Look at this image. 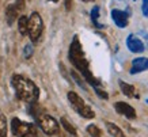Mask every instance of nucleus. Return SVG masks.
Segmentation results:
<instances>
[{"mask_svg": "<svg viewBox=\"0 0 148 137\" xmlns=\"http://www.w3.org/2000/svg\"><path fill=\"white\" fill-rule=\"evenodd\" d=\"M112 19L120 29H124V27L128 26V15H126V12L121 11V10H113Z\"/></svg>", "mask_w": 148, "mask_h": 137, "instance_id": "9", "label": "nucleus"}, {"mask_svg": "<svg viewBox=\"0 0 148 137\" xmlns=\"http://www.w3.org/2000/svg\"><path fill=\"white\" fill-rule=\"evenodd\" d=\"M98 18H99V7L98 5H95L94 8L91 10V21L94 23L95 27H103L102 25H99L98 23Z\"/></svg>", "mask_w": 148, "mask_h": 137, "instance_id": "17", "label": "nucleus"}, {"mask_svg": "<svg viewBox=\"0 0 148 137\" xmlns=\"http://www.w3.org/2000/svg\"><path fill=\"white\" fill-rule=\"evenodd\" d=\"M82 1H94V0H82Z\"/></svg>", "mask_w": 148, "mask_h": 137, "instance_id": "25", "label": "nucleus"}, {"mask_svg": "<svg viewBox=\"0 0 148 137\" xmlns=\"http://www.w3.org/2000/svg\"><path fill=\"white\" fill-rule=\"evenodd\" d=\"M147 103H148V99H147Z\"/></svg>", "mask_w": 148, "mask_h": 137, "instance_id": "26", "label": "nucleus"}, {"mask_svg": "<svg viewBox=\"0 0 148 137\" xmlns=\"http://www.w3.org/2000/svg\"><path fill=\"white\" fill-rule=\"evenodd\" d=\"M118 84H120L121 92L124 94L125 97L132 98V99H139V94H137L136 88L132 86V84H128V83H125V82H122V80H120Z\"/></svg>", "mask_w": 148, "mask_h": 137, "instance_id": "11", "label": "nucleus"}, {"mask_svg": "<svg viewBox=\"0 0 148 137\" xmlns=\"http://www.w3.org/2000/svg\"><path fill=\"white\" fill-rule=\"evenodd\" d=\"M33 54V48L32 45H26L25 46V52H23V56H25V58H30Z\"/></svg>", "mask_w": 148, "mask_h": 137, "instance_id": "20", "label": "nucleus"}, {"mask_svg": "<svg viewBox=\"0 0 148 137\" xmlns=\"http://www.w3.org/2000/svg\"><path fill=\"white\" fill-rule=\"evenodd\" d=\"M106 129H108L109 134L113 137H125V134H124L121 129L118 128L117 125L112 124V122H106Z\"/></svg>", "mask_w": 148, "mask_h": 137, "instance_id": "13", "label": "nucleus"}, {"mask_svg": "<svg viewBox=\"0 0 148 137\" xmlns=\"http://www.w3.org/2000/svg\"><path fill=\"white\" fill-rule=\"evenodd\" d=\"M27 22H29V18L25 16V15H22L18 21V29H19V33H21L22 36L27 34Z\"/></svg>", "mask_w": 148, "mask_h": 137, "instance_id": "14", "label": "nucleus"}, {"mask_svg": "<svg viewBox=\"0 0 148 137\" xmlns=\"http://www.w3.org/2000/svg\"><path fill=\"white\" fill-rule=\"evenodd\" d=\"M68 56H69V61H71L72 64H73V66L83 75V77L86 79L87 83H90L94 88L95 87H101V82L91 73L88 61H87V58H86V56H84V52H83V49H82V44H80V41H79V38H77V36H75L73 40H72Z\"/></svg>", "mask_w": 148, "mask_h": 137, "instance_id": "1", "label": "nucleus"}, {"mask_svg": "<svg viewBox=\"0 0 148 137\" xmlns=\"http://www.w3.org/2000/svg\"><path fill=\"white\" fill-rule=\"evenodd\" d=\"M11 84H12L15 94L18 99L27 103H36L40 97V90L37 87L34 82L27 79L22 75H14L11 77Z\"/></svg>", "mask_w": 148, "mask_h": 137, "instance_id": "2", "label": "nucleus"}, {"mask_svg": "<svg viewBox=\"0 0 148 137\" xmlns=\"http://www.w3.org/2000/svg\"><path fill=\"white\" fill-rule=\"evenodd\" d=\"M19 14L21 12L16 10L15 4H10L8 7H7V10H5V19H7V23H8L10 26L16 21V18H18Z\"/></svg>", "mask_w": 148, "mask_h": 137, "instance_id": "12", "label": "nucleus"}, {"mask_svg": "<svg viewBox=\"0 0 148 137\" xmlns=\"http://www.w3.org/2000/svg\"><path fill=\"white\" fill-rule=\"evenodd\" d=\"M87 132L90 134L91 137H101L102 132H101V129L97 126V125H88L87 126Z\"/></svg>", "mask_w": 148, "mask_h": 137, "instance_id": "18", "label": "nucleus"}, {"mask_svg": "<svg viewBox=\"0 0 148 137\" xmlns=\"http://www.w3.org/2000/svg\"><path fill=\"white\" fill-rule=\"evenodd\" d=\"M95 92H97V95H98L99 98H102V99H108L109 98L108 92H106L105 90H102L101 87H95Z\"/></svg>", "mask_w": 148, "mask_h": 137, "instance_id": "19", "label": "nucleus"}, {"mask_svg": "<svg viewBox=\"0 0 148 137\" xmlns=\"http://www.w3.org/2000/svg\"><path fill=\"white\" fill-rule=\"evenodd\" d=\"M37 122L40 125V128L44 130V132L48 134V136H53V134H57L58 130H60V126H58V122L53 117H50L48 114H40L37 117Z\"/></svg>", "mask_w": 148, "mask_h": 137, "instance_id": "6", "label": "nucleus"}, {"mask_svg": "<svg viewBox=\"0 0 148 137\" xmlns=\"http://www.w3.org/2000/svg\"><path fill=\"white\" fill-rule=\"evenodd\" d=\"M114 109L118 114L124 115L129 119H135L136 118V110L130 106L129 103H125V102H116L114 103Z\"/></svg>", "mask_w": 148, "mask_h": 137, "instance_id": "7", "label": "nucleus"}, {"mask_svg": "<svg viewBox=\"0 0 148 137\" xmlns=\"http://www.w3.org/2000/svg\"><path fill=\"white\" fill-rule=\"evenodd\" d=\"M12 133L16 137H38V132L34 124H29L19 118H14L11 122Z\"/></svg>", "mask_w": 148, "mask_h": 137, "instance_id": "4", "label": "nucleus"}, {"mask_svg": "<svg viewBox=\"0 0 148 137\" xmlns=\"http://www.w3.org/2000/svg\"><path fill=\"white\" fill-rule=\"evenodd\" d=\"M42 31H44V22L41 15L38 12H33L27 22V34L30 37V40L33 42H37L40 40Z\"/></svg>", "mask_w": 148, "mask_h": 137, "instance_id": "5", "label": "nucleus"}, {"mask_svg": "<svg viewBox=\"0 0 148 137\" xmlns=\"http://www.w3.org/2000/svg\"><path fill=\"white\" fill-rule=\"evenodd\" d=\"M0 137H7V118L0 113Z\"/></svg>", "mask_w": 148, "mask_h": 137, "instance_id": "15", "label": "nucleus"}, {"mask_svg": "<svg viewBox=\"0 0 148 137\" xmlns=\"http://www.w3.org/2000/svg\"><path fill=\"white\" fill-rule=\"evenodd\" d=\"M49 1H53V3H57L58 0H49Z\"/></svg>", "mask_w": 148, "mask_h": 137, "instance_id": "24", "label": "nucleus"}, {"mask_svg": "<svg viewBox=\"0 0 148 137\" xmlns=\"http://www.w3.org/2000/svg\"><path fill=\"white\" fill-rule=\"evenodd\" d=\"M65 7H67V10H69V7H71V0H67V1H65Z\"/></svg>", "mask_w": 148, "mask_h": 137, "instance_id": "23", "label": "nucleus"}, {"mask_svg": "<svg viewBox=\"0 0 148 137\" xmlns=\"http://www.w3.org/2000/svg\"><path fill=\"white\" fill-rule=\"evenodd\" d=\"M148 69V58L145 57H139L135 58L132 62V68H130V73L135 75V73H140Z\"/></svg>", "mask_w": 148, "mask_h": 137, "instance_id": "10", "label": "nucleus"}, {"mask_svg": "<svg viewBox=\"0 0 148 137\" xmlns=\"http://www.w3.org/2000/svg\"><path fill=\"white\" fill-rule=\"evenodd\" d=\"M126 46H128V49H129L132 53H141V52H144V49H145L143 41L140 40V38H137L136 36H133V34L128 36V38H126Z\"/></svg>", "mask_w": 148, "mask_h": 137, "instance_id": "8", "label": "nucleus"}, {"mask_svg": "<svg viewBox=\"0 0 148 137\" xmlns=\"http://www.w3.org/2000/svg\"><path fill=\"white\" fill-rule=\"evenodd\" d=\"M15 7H16V10H18L19 12H22L23 10H25V0H16Z\"/></svg>", "mask_w": 148, "mask_h": 137, "instance_id": "21", "label": "nucleus"}, {"mask_svg": "<svg viewBox=\"0 0 148 137\" xmlns=\"http://www.w3.org/2000/svg\"><path fill=\"white\" fill-rule=\"evenodd\" d=\"M68 101H69V103H71V106L75 109V111H77L82 117L88 118V119H91V118H94L95 117V113L92 111V109H91V107L88 106V105H87V103H86V102L83 101L76 92L69 91V92H68Z\"/></svg>", "mask_w": 148, "mask_h": 137, "instance_id": "3", "label": "nucleus"}, {"mask_svg": "<svg viewBox=\"0 0 148 137\" xmlns=\"http://www.w3.org/2000/svg\"><path fill=\"white\" fill-rule=\"evenodd\" d=\"M61 124H63L64 129H65V130H67L69 134H72V136H76V134H77V133H76V129L72 126V124L69 122V121H68L67 118H65V117H63V118H61Z\"/></svg>", "mask_w": 148, "mask_h": 137, "instance_id": "16", "label": "nucleus"}, {"mask_svg": "<svg viewBox=\"0 0 148 137\" xmlns=\"http://www.w3.org/2000/svg\"><path fill=\"white\" fill-rule=\"evenodd\" d=\"M141 11H143V15H144V16H148V0H143Z\"/></svg>", "mask_w": 148, "mask_h": 137, "instance_id": "22", "label": "nucleus"}]
</instances>
